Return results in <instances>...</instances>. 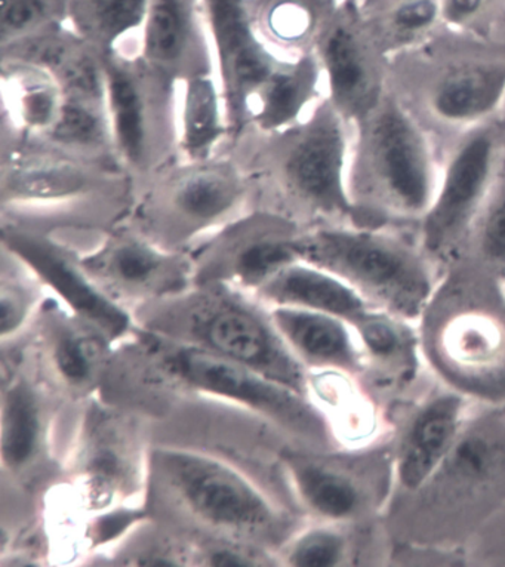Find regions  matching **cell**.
Masks as SVG:
<instances>
[{
  "mask_svg": "<svg viewBox=\"0 0 505 567\" xmlns=\"http://www.w3.org/2000/svg\"><path fill=\"white\" fill-rule=\"evenodd\" d=\"M340 0H250L261 37L278 54L313 51L316 39Z\"/></svg>",
  "mask_w": 505,
  "mask_h": 567,
  "instance_id": "cell-24",
  "label": "cell"
},
{
  "mask_svg": "<svg viewBox=\"0 0 505 567\" xmlns=\"http://www.w3.org/2000/svg\"><path fill=\"white\" fill-rule=\"evenodd\" d=\"M327 96L351 123L360 121L384 94L378 69L381 51L358 0H340L316 39Z\"/></svg>",
  "mask_w": 505,
  "mask_h": 567,
  "instance_id": "cell-11",
  "label": "cell"
},
{
  "mask_svg": "<svg viewBox=\"0 0 505 567\" xmlns=\"http://www.w3.org/2000/svg\"><path fill=\"white\" fill-rule=\"evenodd\" d=\"M230 126L215 72L197 74L178 87L179 161H206L226 152Z\"/></svg>",
  "mask_w": 505,
  "mask_h": 567,
  "instance_id": "cell-20",
  "label": "cell"
},
{
  "mask_svg": "<svg viewBox=\"0 0 505 567\" xmlns=\"http://www.w3.org/2000/svg\"><path fill=\"white\" fill-rule=\"evenodd\" d=\"M421 104L436 125L482 127L505 104L504 56L482 51L443 61L425 79Z\"/></svg>",
  "mask_w": 505,
  "mask_h": 567,
  "instance_id": "cell-14",
  "label": "cell"
},
{
  "mask_svg": "<svg viewBox=\"0 0 505 567\" xmlns=\"http://www.w3.org/2000/svg\"><path fill=\"white\" fill-rule=\"evenodd\" d=\"M54 359L61 377L72 385H82L94 375L96 350L90 338L76 332L61 333Z\"/></svg>",
  "mask_w": 505,
  "mask_h": 567,
  "instance_id": "cell-31",
  "label": "cell"
},
{
  "mask_svg": "<svg viewBox=\"0 0 505 567\" xmlns=\"http://www.w3.org/2000/svg\"><path fill=\"white\" fill-rule=\"evenodd\" d=\"M30 291L23 287V281L11 277L3 280L2 297H0V331L6 337L17 331L23 323L30 305Z\"/></svg>",
  "mask_w": 505,
  "mask_h": 567,
  "instance_id": "cell-35",
  "label": "cell"
},
{
  "mask_svg": "<svg viewBox=\"0 0 505 567\" xmlns=\"http://www.w3.org/2000/svg\"><path fill=\"white\" fill-rule=\"evenodd\" d=\"M39 409L32 389L19 382L8 391L3 403L2 458L8 467H24L37 454Z\"/></svg>",
  "mask_w": 505,
  "mask_h": 567,
  "instance_id": "cell-28",
  "label": "cell"
},
{
  "mask_svg": "<svg viewBox=\"0 0 505 567\" xmlns=\"http://www.w3.org/2000/svg\"><path fill=\"white\" fill-rule=\"evenodd\" d=\"M202 16L213 50L215 74L226 103L230 141L228 147L248 130L254 96L271 73L287 59L261 37L254 20L250 0H199Z\"/></svg>",
  "mask_w": 505,
  "mask_h": 567,
  "instance_id": "cell-8",
  "label": "cell"
},
{
  "mask_svg": "<svg viewBox=\"0 0 505 567\" xmlns=\"http://www.w3.org/2000/svg\"><path fill=\"white\" fill-rule=\"evenodd\" d=\"M499 147L494 132L477 127L456 144L441 174L433 204L423 218L424 248L443 254L467 233L489 202Z\"/></svg>",
  "mask_w": 505,
  "mask_h": 567,
  "instance_id": "cell-10",
  "label": "cell"
},
{
  "mask_svg": "<svg viewBox=\"0 0 505 567\" xmlns=\"http://www.w3.org/2000/svg\"><path fill=\"white\" fill-rule=\"evenodd\" d=\"M151 0H68V23L101 54L137 55Z\"/></svg>",
  "mask_w": 505,
  "mask_h": 567,
  "instance_id": "cell-22",
  "label": "cell"
},
{
  "mask_svg": "<svg viewBox=\"0 0 505 567\" xmlns=\"http://www.w3.org/2000/svg\"><path fill=\"white\" fill-rule=\"evenodd\" d=\"M258 293L278 307L322 311L359 323L369 318L367 297L341 277L302 259L276 272Z\"/></svg>",
  "mask_w": 505,
  "mask_h": 567,
  "instance_id": "cell-19",
  "label": "cell"
},
{
  "mask_svg": "<svg viewBox=\"0 0 505 567\" xmlns=\"http://www.w3.org/2000/svg\"><path fill=\"white\" fill-rule=\"evenodd\" d=\"M134 195V184L121 168L69 155L38 138L2 132L3 219L109 218L130 213Z\"/></svg>",
  "mask_w": 505,
  "mask_h": 567,
  "instance_id": "cell-2",
  "label": "cell"
},
{
  "mask_svg": "<svg viewBox=\"0 0 505 567\" xmlns=\"http://www.w3.org/2000/svg\"><path fill=\"white\" fill-rule=\"evenodd\" d=\"M498 0H441L443 29L452 32L476 29L489 17Z\"/></svg>",
  "mask_w": 505,
  "mask_h": 567,
  "instance_id": "cell-33",
  "label": "cell"
},
{
  "mask_svg": "<svg viewBox=\"0 0 505 567\" xmlns=\"http://www.w3.org/2000/svg\"><path fill=\"white\" fill-rule=\"evenodd\" d=\"M323 96L327 86L315 51L287 59L254 96L245 135L288 130L301 122Z\"/></svg>",
  "mask_w": 505,
  "mask_h": 567,
  "instance_id": "cell-18",
  "label": "cell"
},
{
  "mask_svg": "<svg viewBox=\"0 0 505 567\" xmlns=\"http://www.w3.org/2000/svg\"><path fill=\"white\" fill-rule=\"evenodd\" d=\"M298 224L275 210L252 206L223 227L209 250V280L230 279L240 287L260 289L267 280L297 261L293 239Z\"/></svg>",
  "mask_w": 505,
  "mask_h": 567,
  "instance_id": "cell-13",
  "label": "cell"
},
{
  "mask_svg": "<svg viewBox=\"0 0 505 567\" xmlns=\"http://www.w3.org/2000/svg\"><path fill=\"white\" fill-rule=\"evenodd\" d=\"M3 131L41 138L54 126L64 103L59 82L45 70L2 61Z\"/></svg>",
  "mask_w": 505,
  "mask_h": 567,
  "instance_id": "cell-21",
  "label": "cell"
},
{
  "mask_svg": "<svg viewBox=\"0 0 505 567\" xmlns=\"http://www.w3.org/2000/svg\"><path fill=\"white\" fill-rule=\"evenodd\" d=\"M3 246L83 319L112 337L126 331L128 315L101 291L82 262L74 261L63 246L34 228L12 223L3 226Z\"/></svg>",
  "mask_w": 505,
  "mask_h": 567,
  "instance_id": "cell-15",
  "label": "cell"
},
{
  "mask_svg": "<svg viewBox=\"0 0 505 567\" xmlns=\"http://www.w3.org/2000/svg\"><path fill=\"white\" fill-rule=\"evenodd\" d=\"M121 461L110 450L96 452L94 458L87 465V477H90L92 491H95L99 495L112 494V491L121 481Z\"/></svg>",
  "mask_w": 505,
  "mask_h": 567,
  "instance_id": "cell-37",
  "label": "cell"
},
{
  "mask_svg": "<svg viewBox=\"0 0 505 567\" xmlns=\"http://www.w3.org/2000/svg\"><path fill=\"white\" fill-rule=\"evenodd\" d=\"M293 477L302 498L322 516L340 520L358 512V487L341 474L313 464H297Z\"/></svg>",
  "mask_w": 505,
  "mask_h": 567,
  "instance_id": "cell-29",
  "label": "cell"
},
{
  "mask_svg": "<svg viewBox=\"0 0 505 567\" xmlns=\"http://www.w3.org/2000/svg\"><path fill=\"white\" fill-rule=\"evenodd\" d=\"M363 340L372 353L385 355L396 350L399 338L389 324L367 319L362 322Z\"/></svg>",
  "mask_w": 505,
  "mask_h": 567,
  "instance_id": "cell-38",
  "label": "cell"
},
{
  "mask_svg": "<svg viewBox=\"0 0 505 567\" xmlns=\"http://www.w3.org/2000/svg\"><path fill=\"white\" fill-rule=\"evenodd\" d=\"M354 125L349 182L358 209L369 204L398 217L423 218L441 174L432 141L410 104L384 91Z\"/></svg>",
  "mask_w": 505,
  "mask_h": 567,
  "instance_id": "cell-3",
  "label": "cell"
},
{
  "mask_svg": "<svg viewBox=\"0 0 505 567\" xmlns=\"http://www.w3.org/2000/svg\"><path fill=\"white\" fill-rule=\"evenodd\" d=\"M495 463V451L483 437L472 436L460 442L455 447V472L467 478H481L491 472Z\"/></svg>",
  "mask_w": 505,
  "mask_h": 567,
  "instance_id": "cell-34",
  "label": "cell"
},
{
  "mask_svg": "<svg viewBox=\"0 0 505 567\" xmlns=\"http://www.w3.org/2000/svg\"><path fill=\"white\" fill-rule=\"evenodd\" d=\"M68 19V0H2L0 45L23 41Z\"/></svg>",
  "mask_w": 505,
  "mask_h": 567,
  "instance_id": "cell-30",
  "label": "cell"
},
{
  "mask_svg": "<svg viewBox=\"0 0 505 567\" xmlns=\"http://www.w3.org/2000/svg\"><path fill=\"white\" fill-rule=\"evenodd\" d=\"M208 558L210 566L239 567L252 565V561H250L245 554L235 551V549L231 548L215 549V551L210 553Z\"/></svg>",
  "mask_w": 505,
  "mask_h": 567,
  "instance_id": "cell-39",
  "label": "cell"
},
{
  "mask_svg": "<svg viewBox=\"0 0 505 567\" xmlns=\"http://www.w3.org/2000/svg\"><path fill=\"white\" fill-rule=\"evenodd\" d=\"M481 245L491 259H505V195L487 205L481 227Z\"/></svg>",
  "mask_w": 505,
  "mask_h": 567,
  "instance_id": "cell-36",
  "label": "cell"
},
{
  "mask_svg": "<svg viewBox=\"0 0 505 567\" xmlns=\"http://www.w3.org/2000/svg\"><path fill=\"white\" fill-rule=\"evenodd\" d=\"M254 205L252 183L231 152L177 161L135 190L130 217L157 245L187 244L227 226Z\"/></svg>",
  "mask_w": 505,
  "mask_h": 567,
  "instance_id": "cell-4",
  "label": "cell"
},
{
  "mask_svg": "<svg viewBox=\"0 0 505 567\" xmlns=\"http://www.w3.org/2000/svg\"><path fill=\"white\" fill-rule=\"evenodd\" d=\"M461 416V400L443 395L416 416L399 464V476L408 489H419L436 472L454 445Z\"/></svg>",
  "mask_w": 505,
  "mask_h": 567,
  "instance_id": "cell-23",
  "label": "cell"
},
{
  "mask_svg": "<svg viewBox=\"0 0 505 567\" xmlns=\"http://www.w3.org/2000/svg\"><path fill=\"white\" fill-rule=\"evenodd\" d=\"M137 55L175 83L215 72L199 0H151Z\"/></svg>",
  "mask_w": 505,
  "mask_h": 567,
  "instance_id": "cell-16",
  "label": "cell"
},
{
  "mask_svg": "<svg viewBox=\"0 0 505 567\" xmlns=\"http://www.w3.org/2000/svg\"><path fill=\"white\" fill-rule=\"evenodd\" d=\"M271 320L285 341L309 362L336 368L355 363L353 342L342 319L300 307H276Z\"/></svg>",
  "mask_w": 505,
  "mask_h": 567,
  "instance_id": "cell-25",
  "label": "cell"
},
{
  "mask_svg": "<svg viewBox=\"0 0 505 567\" xmlns=\"http://www.w3.org/2000/svg\"><path fill=\"white\" fill-rule=\"evenodd\" d=\"M184 311L188 331L200 347L301 390V368L285 338L223 281L205 284L202 291L187 298Z\"/></svg>",
  "mask_w": 505,
  "mask_h": 567,
  "instance_id": "cell-7",
  "label": "cell"
},
{
  "mask_svg": "<svg viewBox=\"0 0 505 567\" xmlns=\"http://www.w3.org/2000/svg\"><path fill=\"white\" fill-rule=\"evenodd\" d=\"M165 369L193 389L248 404L262 415L291 427H309L310 412L291 386L200 346L174 347L164 355Z\"/></svg>",
  "mask_w": 505,
  "mask_h": 567,
  "instance_id": "cell-12",
  "label": "cell"
},
{
  "mask_svg": "<svg viewBox=\"0 0 505 567\" xmlns=\"http://www.w3.org/2000/svg\"><path fill=\"white\" fill-rule=\"evenodd\" d=\"M38 140L69 155L121 168L114 152L107 104L100 101L64 96L54 126Z\"/></svg>",
  "mask_w": 505,
  "mask_h": 567,
  "instance_id": "cell-26",
  "label": "cell"
},
{
  "mask_svg": "<svg viewBox=\"0 0 505 567\" xmlns=\"http://www.w3.org/2000/svg\"><path fill=\"white\" fill-rule=\"evenodd\" d=\"M353 123L323 96L297 125L276 134L249 132L228 148L252 183L254 205L292 221L353 217L350 192Z\"/></svg>",
  "mask_w": 505,
  "mask_h": 567,
  "instance_id": "cell-1",
  "label": "cell"
},
{
  "mask_svg": "<svg viewBox=\"0 0 505 567\" xmlns=\"http://www.w3.org/2000/svg\"><path fill=\"white\" fill-rule=\"evenodd\" d=\"M82 266L92 279L128 292L174 289L187 275L183 258L148 239L137 228L114 233L82 261Z\"/></svg>",
  "mask_w": 505,
  "mask_h": 567,
  "instance_id": "cell-17",
  "label": "cell"
},
{
  "mask_svg": "<svg viewBox=\"0 0 505 567\" xmlns=\"http://www.w3.org/2000/svg\"><path fill=\"white\" fill-rule=\"evenodd\" d=\"M381 54L427 41L443 28L441 0H358Z\"/></svg>",
  "mask_w": 505,
  "mask_h": 567,
  "instance_id": "cell-27",
  "label": "cell"
},
{
  "mask_svg": "<svg viewBox=\"0 0 505 567\" xmlns=\"http://www.w3.org/2000/svg\"><path fill=\"white\" fill-rule=\"evenodd\" d=\"M159 464L168 485L202 520L244 532L274 525L269 501L230 465L186 451H166Z\"/></svg>",
  "mask_w": 505,
  "mask_h": 567,
  "instance_id": "cell-9",
  "label": "cell"
},
{
  "mask_svg": "<svg viewBox=\"0 0 505 567\" xmlns=\"http://www.w3.org/2000/svg\"><path fill=\"white\" fill-rule=\"evenodd\" d=\"M342 551H344V543L340 535L329 530H315L298 540L289 560L293 566H336L340 561Z\"/></svg>",
  "mask_w": 505,
  "mask_h": 567,
  "instance_id": "cell-32",
  "label": "cell"
},
{
  "mask_svg": "<svg viewBox=\"0 0 505 567\" xmlns=\"http://www.w3.org/2000/svg\"><path fill=\"white\" fill-rule=\"evenodd\" d=\"M298 258L341 277L362 296L414 318L432 296L423 258L403 241L344 226H319L293 239Z\"/></svg>",
  "mask_w": 505,
  "mask_h": 567,
  "instance_id": "cell-6",
  "label": "cell"
},
{
  "mask_svg": "<svg viewBox=\"0 0 505 567\" xmlns=\"http://www.w3.org/2000/svg\"><path fill=\"white\" fill-rule=\"evenodd\" d=\"M114 152L138 190L179 161L178 87L138 55L103 54Z\"/></svg>",
  "mask_w": 505,
  "mask_h": 567,
  "instance_id": "cell-5",
  "label": "cell"
}]
</instances>
